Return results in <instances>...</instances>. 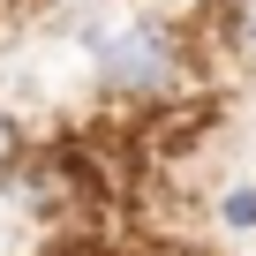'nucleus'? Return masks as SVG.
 Listing matches in <instances>:
<instances>
[{
    "label": "nucleus",
    "mask_w": 256,
    "mask_h": 256,
    "mask_svg": "<svg viewBox=\"0 0 256 256\" xmlns=\"http://www.w3.org/2000/svg\"><path fill=\"white\" fill-rule=\"evenodd\" d=\"M98 68H106V83H120V90H158L174 60H166V38H158L151 23H120V30L98 38Z\"/></svg>",
    "instance_id": "1"
},
{
    "label": "nucleus",
    "mask_w": 256,
    "mask_h": 256,
    "mask_svg": "<svg viewBox=\"0 0 256 256\" xmlns=\"http://www.w3.org/2000/svg\"><path fill=\"white\" fill-rule=\"evenodd\" d=\"M226 218H234V226H256V188H234V196H226Z\"/></svg>",
    "instance_id": "2"
},
{
    "label": "nucleus",
    "mask_w": 256,
    "mask_h": 256,
    "mask_svg": "<svg viewBox=\"0 0 256 256\" xmlns=\"http://www.w3.org/2000/svg\"><path fill=\"white\" fill-rule=\"evenodd\" d=\"M8 158H16V128H8V113H0V174H8Z\"/></svg>",
    "instance_id": "3"
},
{
    "label": "nucleus",
    "mask_w": 256,
    "mask_h": 256,
    "mask_svg": "<svg viewBox=\"0 0 256 256\" xmlns=\"http://www.w3.org/2000/svg\"><path fill=\"white\" fill-rule=\"evenodd\" d=\"M241 38L256 46V0H241Z\"/></svg>",
    "instance_id": "4"
}]
</instances>
